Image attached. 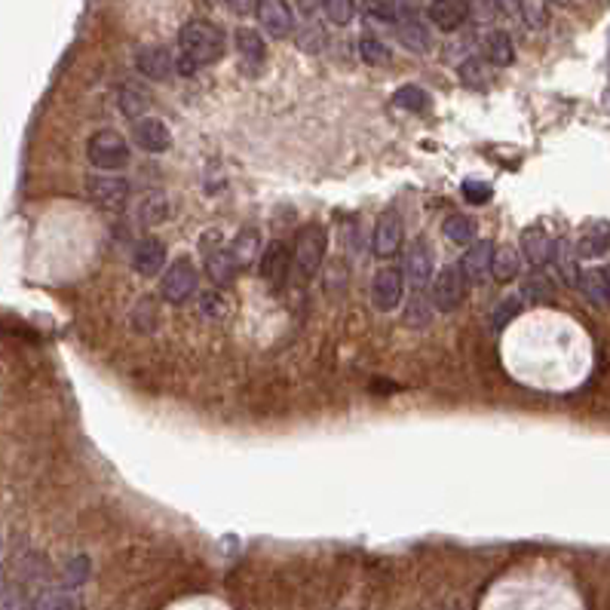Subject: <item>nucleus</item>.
Wrapping results in <instances>:
<instances>
[{
  "mask_svg": "<svg viewBox=\"0 0 610 610\" xmlns=\"http://www.w3.org/2000/svg\"><path fill=\"white\" fill-rule=\"evenodd\" d=\"M224 31L209 19H190L179 34V65L181 77H194L205 65H215L224 56Z\"/></svg>",
  "mask_w": 610,
  "mask_h": 610,
  "instance_id": "obj_1",
  "label": "nucleus"
},
{
  "mask_svg": "<svg viewBox=\"0 0 610 610\" xmlns=\"http://www.w3.org/2000/svg\"><path fill=\"white\" fill-rule=\"evenodd\" d=\"M86 160H90L92 169H99V172H120V169L129 166L132 151L123 135H117L111 129H101V132H92L90 142H86Z\"/></svg>",
  "mask_w": 610,
  "mask_h": 610,
  "instance_id": "obj_2",
  "label": "nucleus"
},
{
  "mask_svg": "<svg viewBox=\"0 0 610 610\" xmlns=\"http://www.w3.org/2000/svg\"><path fill=\"white\" fill-rule=\"evenodd\" d=\"M328 237L319 224H307L304 231L295 237V248H292V264L301 274V279H310L319 270L322 258H326Z\"/></svg>",
  "mask_w": 610,
  "mask_h": 610,
  "instance_id": "obj_3",
  "label": "nucleus"
},
{
  "mask_svg": "<svg viewBox=\"0 0 610 610\" xmlns=\"http://www.w3.org/2000/svg\"><path fill=\"white\" fill-rule=\"evenodd\" d=\"M196 292V267L190 258H175L160 276V298L169 304H185Z\"/></svg>",
  "mask_w": 610,
  "mask_h": 610,
  "instance_id": "obj_4",
  "label": "nucleus"
},
{
  "mask_svg": "<svg viewBox=\"0 0 610 610\" xmlns=\"http://www.w3.org/2000/svg\"><path fill=\"white\" fill-rule=\"evenodd\" d=\"M463 295H466V279H463L460 264H445L432 279V304L442 313H451L463 304Z\"/></svg>",
  "mask_w": 610,
  "mask_h": 610,
  "instance_id": "obj_5",
  "label": "nucleus"
},
{
  "mask_svg": "<svg viewBox=\"0 0 610 610\" xmlns=\"http://www.w3.org/2000/svg\"><path fill=\"white\" fill-rule=\"evenodd\" d=\"M402 295H405V274H402V267H380L371 283L374 307L389 313L402 304Z\"/></svg>",
  "mask_w": 610,
  "mask_h": 610,
  "instance_id": "obj_6",
  "label": "nucleus"
},
{
  "mask_svg": "<svg viewBox=\"0 0 610 610\" xmlns=\"http://www.w3.org/2000/svg\"><path fill=\"white\" fill-rule=\"evenodd\" d=\"M129 181L120 175H90L86 179V194L95 205H105V209H120L129 200Z\"/></svg>",
  "mask_w": 610,
  "mask_h": 610,
  "instance_id": "obj_7",
  "label": "nucleus"
},
{
  "mask_svg": "<svg viewBox=\"0 0 610 610\" xmlns=\"http://www.w3.org/2000/svg\"><path fill=\"white\" fill-rule=\"evenodd\" d=\"M255 16L261 22V31L274 40H283L295 31V13L285 0H261Z\"/></svg>",
  "mask_w": 610,
  "mask_h": 610,
  "instance_id": "obj_8",
  "label": "nucleus"
},
{
  "mask_svg": "<svg viewBox=\"0 0 610 610\" xmlns=\"http://www.w3.org/2000/svg\"><path fill=\"white\" fill-rule=\"evenodd\" d=\"M402 274H405V283L414 292H423L426 285L432 283V252L426 242H411L405 248V264H402Z\"/></svg>",
  "mask_w": 610,
  "mask_h": 610,
  "instance_id": "obj_9",
  "label": "nucleus"
},
{
  "mask_svg": "<svg viewBox=\"0 0 610 610\" xmlns=\"http://www.w3.org/2000/svg\"><path fill=\"white\" fill-rule=\"evenodd\" d=\"M555 252V240L549 237V231L543 224H531L521 231V258L531 267H546L553 261Z\"/></svg>",
  "mask_w": 610,
  "mask_h": 610,
  "instance_id": "obj_10",
  "label": "nucleus"
},
{
  "mask_svg": "<svg viewBox=\"0 0 610 610\" xmlns=\"http://www.w3.org/2000/svg\"><path fill=\"white\" fill-rule=\"evenodd\" d=\"M132 138L142 151L148 153H166L169 144H172V135H169V126L160 117H138L132 123Z\"/></svg>",
  "mask_w": 610,
  "mask_h": 610,
  "instance_id": "obj_11",
  "label": "nucleus"
},
{
  "mask_svg": "<svg viewBox=\"0 0 610 610\" xmlns=\"http://www.w3.org/2000/svg\"><path fill=\"white\" fill-rule=\"evenodd\" d=\"M491 261H494V242H488V240L473 242V246L466 248V255H463V261H460L463 279H466L469 285L484 283V279L491 276Z\"/></svg>",
  "mask_w": 610,
  "mask_h": 610,
  "instance_id": "obj_12",
  "label": "nucleus"
},
{
  "mask_svg": "<svg viewBox=\"0 0 610 610\" xmlns=\"http://www.w3.org/2000/svg\"><path fill=\"white\" fill-rule=\"evenodd\" d=\"M135 68L148 80H169L179 71V65H175V56L166 47H144L135 56Z\"/></svg>",
  "mask_w": 610,
  "mask_h": 610,
  "instance_id": "obj_13",
  "label": "nucleus"
},
{
  "mask_svg": "<svg viewBox=\"0 0 610 610\" xmlns=\"http://www.w3.org/2000/svg\"><path fill=\"white\" fill-rule=\"evenodd\" d=\"M371 246H374V255H378V258H393V255L402 248V218L396 215V212L380 215L378 227H374Z\"/></svg>",
  "mask_w": 610,
  "mask_h": 610,
  "instance_id": "obj_14",
  "label": "nucleus"
},
{
  "mask_svg": "<svg viewBox=\"0 0 610 610\" xmlns=\"http://www.w3.org/2000/svg\"><path fill=\"white\" fill-rule=\"evenodd\" d=\"M132 267H135L142 276L163 274V270H166V246H163V240L148 237V240L138 242L135 252H132Z\"/></svg>",
  "mask_w": 610,
  "mask_h": 610,
  "instance_id": "obj_15",
  "label": "nucleus"
},
{
  "mask_svg": "<svg viewBox=\"0 0 610 610\" xmlns=\"http://www.w3.org/2000/svg\"><path fill=\"white\" fill-rule=\"evenodd\" d=\"M426 16L442 31H458L463 22L469 19V4L466 0H432Z\"/></svg>",
  "mask_w": 610,
  "mask_h": 610,
  "instance_id": "obj_16",
  "label": "nucleus"
},
{
  "mask_svg": "<svg viewBox=\"0 0 610 610\" xmlns=\"http://www.w3.org/2000/svg\"><path fill=\"white\" fill-rule=\"evenodd\" d=\"M573 246H577L580 258H601V255H607L610 252V224H605V222L586 224Z\"/></svg>",
  "mask_w": 610,
  "mask_h": 610,
  "instance_id": "obj_17",
  "label": "nucleus"
},
{
  "mask_svg": "<svg viewBox=\"0 0 610 610\" xmlns=\"http://www.w3.org/2000/svg\"><path fill=\"white\" fill-rule=\"evenodd\" d=\"M577 289H580V295L589 301L592 307H610V283H607L605 267L580 270Z\"/></svg>",
  "mask_w": 610,
  "mask_h": 610,
  "instance_id": "obj_18",
  "label": "nucleus"
},
{
  "mask_svg": "<svg viewBox=\"0 0 610 610\" xmlns=\"http://www.w3.org/2000/svg\"><path fill=\"white\" fill-rule=\"evenodd\" d=\"M261 276L267 283H283L285 274H289V264H292V252L285 248V242L274 240L267 248L261 252Z\"/></svg>",
  "mask_w": 610,
  "mask_h": 610,
  "instance_id": "obj_19",
  "label": "nucleus"
},
{
  "mask_svg": "<svg viewBox=\"0 0 610 610\" xmlns=\"http://www.w3.org/2000/svg\"><path fill=\"white\" fill-rule=\"evenodd\" d=\"M396 38H399L402 47L411 49V53H430L432 49V31L426 28V22H421L417 16L399 22V25H396Z\"/></svg>",
  "mask_w": 610,
  "mask_h": 610,
  "instance_id": "obj_20",
  "label": "nucleus"
},
{
  "mask_svg": "<svg viewBox=\"0 0 610 610\" xmlns=\"http://www.w3.org/2000/svg\"><path fill=\"white\" fill-rule=\"evenodd\" d=\"M227 252L233 255L237 267H248V264L261 261V233L255 227H242V231H237V237L231 240Z\"/></svg>",
  "mask_w": 610,
  "mask_h": 610,
  "instance_id": "obj_21",
  "label": "nucleus"
},
{
  "mask_svg": "<svg viewBox=\"0 0 610 610\" xmlns=\"http://www.w3.org/2000/svg\"><path fill=\"white\" fill-rule=\"evenodd\" d=\"M365 16L374 22H387V25H399L414 16V0H369Z\"/></svg>",
  "mask_w": 610,
  "mask_h": 610,
  "instance_id": "obj_22",
  "label": "nucleus"
},
{
  "mask_svg": "<svg viewBox=\"0 0 610 610\" xmlns=\"http://www.w3.org/2000/svg\"><path fill=\"white\" fill-rule=\"evenodd\" d=\"M580 255H577V246H573L571 240H558L555 242V252H553V267L558 270V276L564 279V283L571 285V289H577V279H580Z\"/></svg>",
  "mask_w": 610,
  "mask_h": 610,
  "instance_id": "obj_23",
  "label": "nucleus"
},
{
  "mask_svg": "<svg viewBox=\"0 0 610 610\" xmlns=\"http://www.w3.org/2000/svg\"><path fill=\"white\" fill-rule=\"evenodd\" d=\"M484 58L494 68H510L512 58H516V47H512V38L506 31H491L488 40H484Z\"/></svg>",
  "mask_w": 610,
  "mask_h": 610,
  "instance_id": "obj_24",
  "label": "nucleus"
},
{
  "mask_svg": "<svg viewBox=\"0 0 610 610\" xmlns=\"http://www.w3.org/2000/svg\"><path fill=\"white\" fill-rule=\"evenodd\" d=\"M521 274V258L518 252L512 246H500L494 248V261H491V276L497 279V283H510V279H516Z\"/></svg>",
  "mask_w": 610,
  "mask_h": 610,
  "instance_id": "obj_25",
  "label": "nucleus"
},
{
  "mask_svg": "<svg viewBox=\"0 0 610 610\" xmlns=\"http://www.w3.org/2000/svg\"><path fill=\"white\" fill-rule=\"evenodd\" d=\"M237 261H233V255L227 252V248H218V252H212L209 258H205V274L215 285H224L231 283L233 276H237Z\"/></svg>",
  "mask_w": 610,
  "mask_h": 610,
  "instance_id": "obj_26",
  "label": "nucleus"
},
{
  "mask_svg": "<svg viewBox=\"0 0 610 610\" xmlns=\"http://www.w3.org/2000/svg\"><path fill=\"white\" fill-rule=\"evenodd\" d=\"M442 231H445V237L451 242H458V246H473L475 242V222L469 215H460V212H454V215L445 218Z\"/></svg>",
  "mask_w": 610,
  "mask_h": 610,
  "instance_id": "obj_27",
  "label": "nucleus"
},
{
  "mask_svg": "<svg viewBox=\"0 0 610 610\" xmlns=\"http://www.w3.org/2000/svg\"><path fill=\"white\" fill-rule=\"evenodd\" d=\"M31 610H80V598L71 589H43Z\"/></svg>",
  "mask_w": 610,
  "mask_h": 610,
  "instance_id": "obj_28",
  "label": "nucleus"
},
{
  "mask_svg": "<svg viewBox=\"0 0 610 610\" xmlns=\"http://www.w3.org/2000/svg\"><path fill=\"white\" fill-rule=\"evenodd\" d=\"M516 16H521L531 31H543L549 25V4L546 0H516Z\"/></svg>",
  "mask_w": 610,
  "mask_h": 610,
  "instance_id": "obj_29",
  "label": "nucleus"
},
{
  "mask_svg": "<svg viewBox=\"0 0 610 610\" xmlns=\"http://www.w3.org/2000/svg\"><path fill=\"white\" fill-rule=\"evenodd\" d=\"M237 53L246 58V62H264L267 47H264V38L255 31V28H240L237 31Z\"/></svg>",
  "mask_w": 610,
  "mask_h": 610,
  "instance_id": "obj_30",
  "label": "nucleus"
},
{
  "mask_svg": "<svg viewBox=\"0 0 610 610\" xmlns=\"http://www.w3.org/2000/svg\"><path fill=\"white\" fill-rule=\"evenodd\" d=\"M169 212V200L163 190H153V194H148L142 200V205H138V218H142V224H160L166 218Z\"/></svg>",
  "mask_w": 610,
  "mask_h": 610,
  "instance_id": "obj_31",
  "label": "nucleus"
},
{
  "mask_svg": "<svg viewBox=\"0 0 610 610\" xmlns=\"http://www.w3.org/2000/svg\"><path fill=\"white\" fill-rule=\"evenodd\" d=\"M90 573H92V562L86 555H74V558H68L65 562V568H62V583L68 586V589H77V586H83L86 580H90Z\"/></svg>",
  "mask_w": 610,
  "mask_h": 610,
  "instance_id": "obj_32",
  "label": "nucleus"
},
{
  "mask_svg": "<svg viewBox=\"0 0 610 610\" xmlns=\"http://www.w3.org/2000/svg\"><path fill=\"white\" fill-rule=\"evenodd\" d=\"M196 313L209 322H222L224 316L231 313V307H227L224 295H218V292H205V295H200V307H196Z\"/></svg>",
  "mask_w": 610,
  "mask_h": 610,
  "instance_id": "obj_33",
  "label": "nucleus"
},
{
  "mask_svg": "<svg viewBox=\"0 0 610 610\" xmlns=\"http://www.w3.org/2000/svg\"><path fill=\"white\" fill-rule=\"evenodd\" d=\"M393 101L399 108H408V111H426V108H430V95H426L421 86H399Z\"/></svg>",
  "mask_w": 610,
  "mask_h": 610,
  "instance_id": "obj_34",
  "label": "nucleus"
},
{
  "mask_svg": "<svg viewBox=\"0 0 610 610\" xmlns=\"http://www.w3.org/2000/svg\"><path fill=\"white\" fill-rule=\"evenodd\" d=\"M322 10L335 25H350L356 19V0H322Z\"/></svg>",
  "mask_w": 610,
  "mask_h": 610,
  "instance_id": "obj_35",
  "label": "nucleus"
},
{
  "mask_svg": "<svg viewBox=\"0 0 610 610\" xmlns=\"http://www.w3.org/2000/svg\"><path fill=\"white\" fill-rule=\"evenodd\" d=\"M521 313V298L518 295H510V298H503L500 304L491 310V326L494 328H503V326H510L512 319Z\"/></svg>",
  "mask_w": 610,
  "mask_h": 610,
  "instance_id": "obj_36",
  "label": "nucleus"
},
{
  "mask_svg": "<svg viewBox=\"0 0 610 610\" xmlns=\"http://www.w3.org/2000/svg\"><path fill=\"white\" fill-rule=\"evenodd\" d=\"M359 56H362L365 65H389V49L378 38L359 40Z\"/></svg>",
  "mask_w": 610,
  "mask_h": 610,
  "instance_id": "obj_37",
  "label": "nucleus"
},
{
  "mask_svg": "<svg viewBox=\"0 0 610 610\" xmlns=\"http://www.w3.org/2000/svg\"><path fill=\"white\" fill-rule=\"evenodd\" d=\"M518 298H525V301H549V298H553V283H549L543 274H536V276L527 279L525 285H521Z\"/></svg>",
  "mask_w": 610,
  "mask_h": 610,
  "instance_id": "obj_38",
  "label": "nucleus"
},
{
  "mask_svg": "<svg viewBox=\"0 0 610 610\" xmlns=\"http://www.w3.org/2000/svg\"><path fill=\"white\" fill-rule=\"evenodd\" d=\"M120 111L132 117V120H138L144 111V95L138 90H132V86H126V90H120Z\"/></svg>",
  "mask_w": 610,
  "mask_h": 610,
  "instance_id": "obj_39",
  "label": "nucleus"
},
{
  "mask_svg": "<svg viewBox=\"0 0 610 610\" xmlns=\"http://www.w3.org/2000/svg\"><path fill=\"white\" fill-rule=\"evenodd\" d=\"M405 322L408 326H426V322H430V304H426V298L421 295V292H417V298L408 304Z\"/></svg>",
  "mask_w": 610,
  "mask_h": 610,
  "instance_id": "obj_40",
  "label": "nucleus"
},
{
  "mask_svg": "<svg viewBox=\"0 0 610 610\" xmlns=\"http://www.w3.org/2000/svg\"><path fill=\"white\" fill-rule=\"evenodd\" d=\"M463 196L469 203L482 205L491 200V185H484V181H463Z\"/></svg>",
  "mask_w": 610,
  "mask_h": 610,
  "instance_id": "obj_41",
  "label": "nucleus"
},
{
  "mask_svg": "<svg viewBox=\"0 0 610 610\" xmlns=\"http://www.w3.org/2000/svg\"><path fill=\"white\" fill-rule=\"evenodd\" d=\"M460 77H463V83H473V86H484V68H482V62H475V58H469V62H463L460 65Z\"/></svg>",
  "mask_w": 610,
  "mask_h": 610,
  "instance_id": "obj_42",
  "label": "nucleus"
},
{
  "mask_svg": "<svg viewBox=\"0 0 610 610\" xmlns=\"http://www.w3.org/2000/svg\"><path fill=\"white\" fill-rule=\"evenodd\" d=\"M258 4L261 0H227V6H231L237 16H252V13H258Z\"/></svg>",
  "mask_w": 610,
  "mask_h": 610,
  "instance_id": "obj_43",
  "label": "nucleus"
},
{
  "mask_svg": "<svg viewBox=\"0 0 610 610\" xmlns=\"http://www.w3.org/2000/svg\"><path fill=\"white\" fill-rule=\"evenodd\" d=\"M298 10L307 13V16H313V13L322 10V0H298Z\"/></svg>",
  "mask_w": 610,
  "mask_h": 610,
  "instance_id": "obj_44",
  "label": "nucleus"
},
{
  "mask_svg": "<svg viewBox=\"0 0 610 610\" xmlns=\"http://www.w3.org/2000/svg\"><path fill=\"white\" fill-rule=\"evenodd\" d=\"M4 592H6V586H4V580H0V598H4Z\"/></svg>",
  "mask_w": 610,
  "mask_h": 610,
  "instance_id": "obj_45",
  "label": "nucleus"
},
{
  "mask_svg": "<svg viewBox=\"0 0 610 610\" xmlns=\"http://www.w3.org/2000/svg\"><path fill=\"white\" fill-rule=\"evenodd\" d=\"M558 4H571V0H558Z\"/></svg>",
  "mask_w": 610,
  "mask_h": 610,
  "instance_id": "obj_46",
  "label": "nucleus"
}]
</instances>
